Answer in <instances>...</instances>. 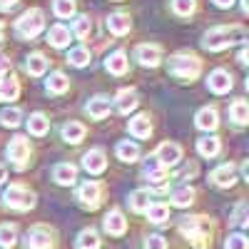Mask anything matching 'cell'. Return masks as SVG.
Instances as JSON below:
<instances>
[{"instance_id": "obj_1", "label": "cell", "mask_w": 249, "mask_h": 249, "mask_svg": "<svg viewBox=\"0 0 249 249\" xmlns=\"http://www.w3.org/2000/svg\"><path fill=\"white\" fill-rule=\"evenodd\" d=\"M247 37V30L242 25H224V28H214L204 35L202 45L207 50H222V48H230L234 43H242Z\"/></svg>"}, {"instance_id": "obj_2", "label": "cell", "mask_w": 249, "mask_h": 249, "mask_svg": "<svg viewBox=\"0 0 249 249\" xmlns=\"http://www.w3.org/2000/svg\"><path fill=\"white\" fill-rule=\"evenodd\" d=\"M179 227H182L184 237L190 239L195 247L204 249V247L212 244V239H210V222H207L204 217H184Z\"/></svg>"}, {"instance_id": "obj_3", "label": "cell", "mask_w": 249, "mask_h": 249, "mask_svg": "<svg viewBox=\"0 0 249 249\" xmlns=\"http://www.w3.org/2000/svg\"><path fill=\"white\" fill-rule=\"evenodd\" d=\"M43 28H45V15H43V10H37V8L25 10L23 15H20V20L15 23V33L20 37H25V40L35 37Z\"/></svg>"}, {"instance_id": "obj_4", "label": "cell", "mask_w": 249, "mask_h": 249, "mask_svg": "<svg viewBox=\"0 0 249 249\" xmlns=\"http://www.w3.org/2000/svg\"><path fill=\"white\" fill-rule=\"evenodd\" d=\"M199 70H202V65L195 55H177L170 60V72L179 80H195L199 75Z\"/></svg>"}, {"instance_id": "obj_5", "label": "cell", "mask_w": 249, "mask_h": 249, "mask_svg": "<svg viewBox=\"0 0 249 249\" xmlns=\"http://www.w3.org/2000/svg\"><path fill=\"white\" fill-rule=\"evenodd\" d=\"M3 197H5V204L10 207V210H20V212L30 210V207L35 204V195L23 184H10Z\"/></svg>"}, {"instance_id": "obj_6", "label": "cell", "mask_w": 249, "mask_h": 249, "mask_svg": "<svg viewBox=\"0 0 249 249\" xmlns=\"http://www.w3.org/2000/svg\"><path fill=\"white\" fill-rule=\"evenodd\" d=\"M30 157V144L25 137H13L10 144H8V160H13V164L18 170L25 167V162Z\"/></svg>"}, {"instance_id": "obj_7", "label": "cell", "mask_w": 249, "mask_h": 249, "mask_svg": "<svg viewBox=\"0 0 249 249\" xmlns=\"http://www.w3.org/2000/svg\"><path fill=\"white\" fill-rule=\"evenodd\" d=\"M25 249H53V234L45 227H33L25 237Z\"/></svg>"}, {"instance_id": "obj_8", "label": "cell", "mask_w": 249, "mask_h": 249, "mask_svg": "<svg viewBox=\"0 0 249 249\" xmlns=\"http://www.w3.org/2000/svg\"><path fill=\"white\" fill-rule=\"evenodd\" d=\"M100 184L97 182H85V184H80V190H77V199L82 207H90V210H95V207H100Z\"/></svg>"}, {"instance_id": "obj_9", "label": "cell", "mask_w": 249, "mask_h": 249, "mask_svg": "<svg viewBox=\"0 0 249 249\" xmlns=\"http://www.w3.org/2000/svg\"><path fill=\"white\" fill-rule=\"evenodd\" d=\"M82 167H85L90 175L105 172V167H107L105 152H102V150H90V152H85V157H82Z\"/></svg>"}, {"instance_id": "obj_10", "label": "cell", "mask_w": 249, "mask_h": 249, "mask_svg": "<svg viewBox=\"0 0 249 249\" xmlns=\"http://www.w3.org/2000/svg\"><path fill=\"white\" fill-rule=\"evenodd\" d=\"M135 57L140 60V65H144V68H157L160 60H162V50L157 45H140L135 50Z\"/></svg>"}, {"instance_id": "obj_11", "label": "cell", "mask_w": 249, "mask_h": 249, "mask_svg": "<svg viewBox=\"0 0 249 249\" xmlns=\"http://www.w3.org/2000/svg\"><path fill=\"white\" fill-rule=\"evenodd\" d=\"M207 85H210L212 92L224 95V92L232 90V75L227 72V70H214V72L210 75V80H207Z\"/></svg>"}, {"instance_id": "obj_12", "label": "cell", "mask_w": 249, "mask_h": 249, "mask_svg": "<svg viewBox=\"0 0 249 249\" xmlns=\"http://www.w3.org/2000/svg\"><path fill=\"white\" fill-rule=\"evenodd\" d=\"M142 175L147 177L152 184H162L164 179H167V172H164V164L157 160V157H150L147 162H144V167H142Z\"/></svg>"}, {"instance_id": "obj_13", "label": "cell", "mask_w": 249, "mask_h": 249, "mask_svg": "<svg viewBox=\"0 0 249 249\" xmlns=\"http://www.w3.org/2000/svg\"><path fill=\"white\" fill-rule=\"evenodd\" d=\"M157 160L164 164V167H167V164H177L182 160V147L175 144V142H164V144H160V150H157Z\"/></svg>"}, {"instance_id": "obj_14", "label": "cell", "mask_w": 249, "mask_h": 249, "mask_svg": "<svg viewBox=\"0 0 249 249\" xmlns=\"http://www.w3.org/2000/svg\"><path fill=\"white\" fill-rule=\"evenodd\" d=\"M124 230H127V222H124L122 212L120 210L107 212V217H105V232L112 234V237H120V234H124Z\"/></svg>"}, {"instance_id": "obj_15", "label": "cell", "mask_w": 249, "mask_h": 249, "mask_svg": "<svg viewBox=\"0 0 249 249\" xmlns=\"http://www.w3.org/2000/svg\"><path fill=\"white\" fill-rule=\"evenodd\" d=\"M70 30L65 28V25H53L50 28V33H48V43L53 45V48H68L70 45Z\"/></svg>"}, {"instance_id": "obj_16", "label": "cell", "mask_w": 249, "mask_h": 249, "mask_svg": "<svg viewBox=\"0 0 249 249\" xmlns=\"http://www.w3.org/2000/svg\"><path fill=\"white\" fill-rule=\"evenodd\" d=\"M130 132H132L137 140L150 137V132H152V122H150V117H147V115H137V117H132V120H130Z\"/></svg>"}, {"instance_id": "obj_17", "label": "cell", "mask_w": 249, "mask_h": 249, "mask_svg": "<svg viewBox=\"0 0 249 249\" xmlns=\"http://www.w3.org/2000/svg\"><path fill=\"white\" fill-rule=\"evenodd\" d=\"M212 182L217 187H232L237 182V175H234V167L232 164H222V167H217L212 172Z\"/></svg>"}, {"instance_id": "obj_18", "label": "cell", "mask_w": 249, "mask_h": 249, "mask_svg": "<svg viewBox=\"0 0 249 249\" xmlns=\"http://www.w3.org/2000/svg\"><path fill=\"white\" fill-rule=\"evenodd\" d=\"M195 120H197V127L199 130H217V124H219V117H217V110L214 107H202Z\"/></svg>"}, {"instance_id": "obj_19", "label": "cell", "mask_w": 249, "mask_h": 249, "mask_svg": "<svg viewBox=\"0 0 249 249\" xmlns=\"http://www.w3.org/2000/svg\"><path fill=\"white\" fill-rule=\"evenodd\" d=\"M107 30L112 35H124V33H130V15H124V13H112L107 18Z\"/></svg>"}, {"instance_id": "obj_20", "label": "cell", "mask_w": 249, "mask_h": 249, "mask_svg": "<svg viewBox=\"0 0 249 249\" xmlns=\"http://www.w3.org/2000/svg\"><path fill=\"white\" fill-rule=\"evenodd\" d=\"M85 110H88V115H90L92 120H102V117L110 112V100L102 97V95H100V97H92V100L88 102Z\"/></svg>"}, {"instance_id": "obj_21", "label": "cell", "mask_w": 249, "mask_h": 249, "mask_svg": "<svg viewBox=\"0 0 249 249\" xmlns=\"http://www.w3.org/2000/svg\"><path fill=\"white\" fill-rule=\"evenodd\" d=\"M137 107V92L135 90H122L117 95V112L120 115H130Z\"/></svg>"}, {"instance_id": "obj_22", "label": "cell", "mask_w": 249, "mask_h": 249, "mask_svg": "<svg viewBox=\"0 0 249 249\" xmlns=\"http://www.w3.org/2000/svg\"><path fill=\"white\" fill-rule=\"evenodd\" d=\"M105 68H107V72H112V75H124V72H127V55H124L122 50L112 53V55L107 57V62H105Z\"/></svg>"}, {"instance_id": "obj_23", "label": "cell", "mask_w": 249, "mask_h": 249, "mask_svg": "<svg viewBox=\"0 0 249 249\" xmlns=\"http://www.w3.org/2000/svg\"><path fill=\"white\" fill-rule=\"evenodd\" d=\"M53 177H55V182H57V184H72V182L77 179V170L72 167V164L62 162V164H57V167H55Z\"/></svg>"}, {"instance_id": "obj_24", "label": "cell", "mask_w": 249, "mask_h": 249, "mask_svg": "<svg viewBox=\"0 0 249 249\" xmlns=\"http://www.w3.org/2000/svg\"><path fill=\"white\" fill-rule=\"evenodd\" d=\"M48 127H50V120H48L43 112L30 115V120H28V130H30L35 137H43V135L48 132Z\"/></svg>"}, {"instance_id": "obj_25", "label": "cell", "mask_w": 249, "mask_h": 249, "mask_svg": "<svg viewBox=\"0 0 249 249\" xmlns=\"http://www.w3.org/2000/svg\"><path fill=\"white\" fill-rule=\"evenodd\" d=\"M82 137H85V124H80V122H68L65 127H62V140L65 142H82Z\"/></svg>"}, {"instance_id": "obj_26", "label": "cell", "mask_w": 249, "mask_h": 249, "mask_svg": "<svg viewBox=\"0 0 249 249\" xmlns=\"http://www.w3.org/2000/svg\"><path fill=\"white\" fill-rule=\"evenodd\" d=\"M170 199H172L175 207H190L195 202V190L192 187H177V190L170 195Z\"/></svg>"}, {"instance_id": "obj_27", "label": "cell", "mask_w": 249, "mask_h": 249, "mask_svg": "<svg viewBox=\"0 0 249 249\" xmlns=\"http://www.w3.org/2000/svg\"><path fill=\"white\" fill-rule=\"evenodd\" d=\"M45 88H48V92L60 95V92H65V90L70 88V80L62 75V72H53V75L48 77V82H45Z\"/></svg>"}, {"instance_id": "obj_28", "label": "cell", "mask_w": 249, "mask_h": 249, "mask_svg": "<svg viewBox=\"0 0 249 249\" xmlns=\"http://www.w3.org/2000/svg\"><path fill=\"white\" fill-rule=\"evenodd\" d=\"M18 92H20V85H18V80L13 75L0 80V100H15Z\"/></svg>"}, {"instance_id": "obj_29", "label": "cell", "mask_w": 249, "mask_h": 249, "mask_svg": "<svg viewBox=\"0 0 249 249\" xmlns=\"http://www.w3.org/2000/svg\"><path fill=\"white\" fill-rule=\"evenodd\" d=\"M77 249H100V237L95 230H82L77 234Z\"/></svg>"}, {"instance_id": "obj_30", "label": "cell", "mask_w": 249, "mask_h": 249, "mask_svg": "<svg viewBox=\"0 0 249 249\" xmlns=\"http://www.w3.org/2000/svg\"><path fill=\"white\" fill-rule=\"evenodd\" d=\"M117 157L122 162H135L140 157V147H137L135 142H120L117 144Z\"/></svg>"}, {"instance_id": "obj_31", "label": "cell", "mask_w": 249, "mask_h": 249, "mask_svg": "<svg viewBox=\"0 0 249 249\" xmlns=\"http://www.w3.org/2000/svg\"><path fill=\"white\" fill-rule=\"evenodd\" d=\"M230 117H232L237 124H247V120H249V107H247V102H244V100H234V102H232Z\"/></svg>"}, {"instance_id": "obj_32", "label": "cell", "mask_w": 249, "mask_h": 249, "mask_svg": "<svg viewBox=\"0 0 249 249\" xmlns=\"http://www.w3.org/2000/svg\"><path fill=\"white\" fill-rule=\"evenodd\" d=\"M197 150H199L202 157H214V155H219V140L217 137H204V140L197 142Z\"/></svg>"}, {"instance_id": "obj_33", "label": "cell", "mask_w": 249, "mask_h": 249, "mask_svg": "<svg viewBox=\"0 0 249 249\" xmlns=\"http://www.w3.org/2000/svg\"><path fill=\"white\" fill-rule=\"evenodd\" d=\"M28 72L30 75H43L45 70H48V60H45V55H40V53H33L30 57H28Z\"/></svg>"}, {"instance_id": "obj_34", "label": "cell", "mask_w": 249, "mask_h": 249, "mask_svg": "<svg viewBox=\"0 0 249 249\" xmlns=\"http://www.w3.org/2000/svg\"><path fill=\"white\" fill-rule=\"evenodd\" d=\"M144 212H147V219H150V222L162 224L164 219L170 217V207H167V204H150Z\"/></svg>"}, {"instance_id": "obj_35", "label": "cell", "mask_w": 249, "mask_h": 249, "mask_svg": "<svg viewBox=\"0 0 249 249\" xmlns=\"http://www.w3.org/2000/svg\"><path fill=\"white\" fill-rule=\"evenodd\" d=\"M130 207L135 212H144L150 207V192L147 190H137V192H132L130 195Z\"/></svg>"}, {"instance_id": "obj_36", "label": "cell", "mask_w": 249, "mask_h": 249, "mask_svg": "<svg viewBox=\"0 0 249 249\" xmlns=\"http://www.w3.org/2000/svg\"><path fill=\"white\" fill-rule=\"evenodd\" d=\"M15 242H18V230L13 224H3L0 227V247H5V249H10V247H15Z\"/></svg>"}, {"instance_id": "obj_37", "label": "cell", "mask_w": 249, "mask_h": 249, "mask_svg": "<svg viewBox=\"0 0 249 249\" xmlns=\"http://www.w3.org/2000/svg\"><path fill=\"white\" fill-rule=\"evenodd\" d=\"M68 62H70V65H75V68H85L88 62H90V53L85 48H75V50L68 53Z\"/></svg>"}, {"instance_id": "obj_38", "label": "cell", "mask_w": 249, "mask_h": 249, "mask_svg": "<svg viewBox=\"0 0 249 249\" xmlns=\"http://www.w3.org/2000/svg\"><path fill=\"white\" fill-rule=\"evenodd\" d=\"M20 117H23V115H20L18 107H8V110L0 112V124H5V127H18Z\"/></svg>"}, {"instance_id": "obj_39", "label": "cell", "mask_w": 249, "mask_h": 249, "mask_svg": "<svg viewBox=\"0 0 249 249\" xmlns=\"http://www.w3.org/2000/svg\"><path fill=\"white\" fill-rule=\"evenodd\" d=\"M172 10L179 15V18H187L195 13V0H172Z\"/></svg>"}, {"instance_id": "obj_40", "label": "cell", "mask_w": 249, "mask_h": 249, "mask_svg": "<svg viewBox=\"0 0 249 249\" xmlns=\"http://www.w3.org/2000/svg\"><path fill=\"white\" fill-rule=\"evenodd\" d=\"M55 15L57 18L75 15V0H55Z\"/></svg>"}, {"instance_id": "obj_41", "label": "cell", "mask_w": 249, "mask_h": 249, "mask_svg": "<svg viewBox=\"0 0 249 249\" xmlns=\"http://www.w3.org/2000/svg\"><path fill=\"white\" fill-rule=\"evenodd\" d=\"M90 30H92L90 18H88V15H80V18L75 20V35H77V37H88Z\"/></svg>"}, {"instance_id": "obj_42", "label": "cell", "mask_w": 249, "mask_h": 249, "mask_svg": "<svg viewBox=\"0 0 249 249\" xmlns=\"http://www.w3.org/2000/svg\"><path fill=\"white\" fill-rule=\"evenodd\" d=\"M224 249H247V237L244 234H232L224 242Z\"/></svg>"}, {"instance_id": "obj_43", "label": "cell", "mask_w": 249, "mask_h": 249, "mask_svg": "<svg viewBox=\"0 0 249 249\" xmlns=\"http://www.w3.org/2000/svg\"><path fill=\"white\" fill-rule=\"evenodd\" d=\"M144 249H167V242H164L160 234H152V237H147V242H144Z\"/></svg>"}, {"instance_id": "obj_44", "label": "cell", "mask_w": 249, "mask_h": 249, "mask_svg": "<svg viewBox=\"0 0 249 249\" xmlns=\"http://www.w3.org/2000/svg\"><path fill=\"white\" fill-rule=\"evenodd\" d=\"M237 227H247V204L242 202L239 207H237V212H234V219H232Z\"/></svg>"}, {"instance_id": "obj_45", "label": "cell", "mask_w": 249, "mask_h": 249, "mask_svg": "<svg viewBox=\"0 0 249 249\" xmlns=\"http://www.w3.org/2000/svg\"><path fill=\"white\" fill-rule=\"evenodd\" d=\"M197 175V164L192 162V164H187V167L179 172V179H184V177H195Z\"/></svg>"}, {"instance_id": "obj_46", "label": "cell", "mask_w": 249, "mask_h": 249, "mask_svg": "<svg viewBox=\"0 0 249 249\" xmlns=\"http://www.w3.org/2000/svg\"><path fill=\"white\" fill-rule=\"evenodd\" d=\"M212 3H214L217 8H232V5H234V0H212Z\"/></svg>"}, {"instance_id": "obj_47", "label": "cell", "mask_w": 249, "mask_h": 249, "mask_svg": "<svg viewBox=\"0 0 249 249\" xmlns=\"http://www.w3.org/2000/svg\"><path fill=\"white\" fill-rule=\"evenodd\" d=\"M8 68H10V65H8V60H5V55L0 53V75H5V72H8Z\"/></svg>"}, {"instance_id": "obj_48", "label": "cell", "mask_w": 249, "mask_h": 249, "mask_svg": "<svg viewBox=\"0 0 249 249\" xmlns=\"http://www.w3.org/2000/svg\"><path fill=\"white\" fill-rule=\"evenodd\" d=\"M15 5H18V0H0V8H3V10H10Z\"/></svg>"}, {"instance_id": "obj_49", "label": "cell", "mask_w": 249, "mask_h": 249, "mask_svg": "<svg viewBox=\"0 0 249 249\" xmlns=\"http://www.w3.org/2000/svg\"><path fill=\"white\" fill-rule=\"evenodd\" d=\"M239 62H242V65H247V48H242V53H239Z\"/></svg>"}, {"instance_id": "obj_50", "label": "cell", "mask_w": 249, "mask_h": 249, "mask_svg": "<svg viewBox=\"0 0 249 249\" xmlns=\"http://www.w3.org/2000/svg\"><path fill=\"white\" fill-rule=\"evenodd\" d=\"M3 179H5V167L0 164V184H3Z\"/></svg>"}, {"instance_id": "obj_51", "label": "cell", "mask_w": 249, "mask_h": 249, "mask_svg": "<svg viewBox=\"0 0 249 249\" xmlns=\"http://www.w3.org/2000/svg\"><path fill=\"white\" fill-rule=\"evenodd\" d=\"M0 40H3V25H0Z\"/></svg>"}]
</instances>
